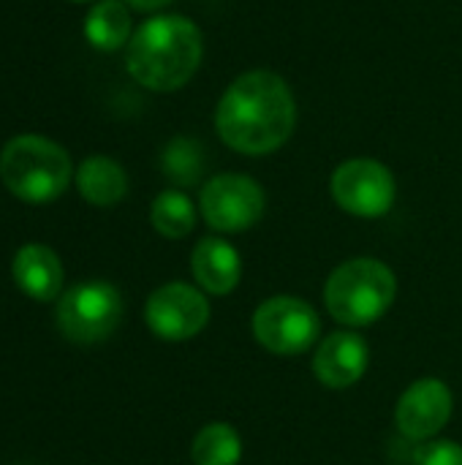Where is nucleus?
I'll use <instances>...</instances> for the list:
<instances>
[{"instance_id": "obj_1", "label": "nucleus", "mask_w": 462, "mask_h": 465, "mask_svg": "<svg viewBox=\"0 0 462 465\" xmlns=\"http://www.w3.org/2000/svg\"><path fill=\"white\" fill-rule=\"evenodd\" d=\"M297 128V101L289 82L275 71L240 74L215 106L221 142L242 155L280 150Z\"/></svg>"}, {"instance_id": "obj_2", "label": "nucleus", "mask_w": 462, "mask_h": 465, "mask_svg": "<svg viewBox=\"0 0 462 465\" xmlns=\"http://www.w3.org/2000/svg\"><path fill=\"white\" fill-rule=\"evenodd\" d=\"M204 57V38L193 19L161 14L139 25L125 46L128 74L147 90L172 93L185 87Z\"/></svg>"}, {"instance_id": "obj_3", "label": "nucleus", "mask_w": 462, "mask_h": 465, "mask_svg": "<svg viewBox=\"0 0 462 465\" xmlns=\"http://www.w3.org/2000/svg\"><path fill=\"white\" fill-rule=\"evenodd\" d=\"M398 297V278L381 259L359 256L335 267L324 283V308L346 327H368L387 316Z\"/></svg>"}, {"instance_id": "obj_4", "label": "nucleus", "mask_w": 462, "mask_h": 465, "mask_svg": "<svg viewBox=\"0 0 462 465\" xmlns=\"http://www.w3.org/2000/svg\"><path fill=\"white\" fill-rule=\"evenodd\" d=\"M74 166L68 153L35 134H22L0 150V180L19 202L49 204L60 199L71 183Z\"/></svg>"}, {"instance_id": "obj_5", "label": "nucleus", "mask_w": 462, "mask_h": 465, "mask_svg": "<svg viewBox=\"0 0 462 465\" xmlns=\"http://www.w3.org/2000/svg\"><path fill=\"white\" fill-rule=\"evenodd\" d=\"M253 338L275 357H300L321 338V319L300 297H270L253 313Z\"/></svg>"}, {"instance_id": "obj_6", "label": "nucleus", "mask_w": 462, "mask_h": 465, "mask_svg": "<svg viewBox=\"0 0 462 465\" xmlns=\"http://www.w3.org/2000/svg\"><path fill=\"white\" fill-rule=\"evenodd\" d=\"M123 322V297L106 281L76 283L60 294L57 327L74 343H101Z\"/></svg>"}, {"instance_id": "obj_7", "label": "nucleus", "mask_w": 462, "mask_h": 465, "mask_svg": "<svg viewBox=\"0 0 462 465\" xmlns=\"http://www.w3.org/2000/svg\"><path fill=\"white\" fill-rule=\"evenodd\" d=\"M264 207V188L253 177L237 172L210 177L199 193L202 218L207 221L210 229L221 234H240L253 229L261 221Z\"/></svg>"}, {"instance_id": "obj_8", "label": "nucleus", "mask_w": 462, "mask_h": 465, "mask_svg": "<svg viewBox=\"0 0 462 465\" xmlns=\"http://www.w3.org/2000/svg\"><path fill=\"white\" fill-rule=\"evenodd\" d=\"M335 204L357 218H381L398 199L395 174L376 158H349L329 180Z\"/></svg>"}, {"instance_id": "obj_9", "label": "nucleus", "mask_w": 462, "mask_h": 465, "mask_svg": "<svg viewBox=\"0 0 462 465\" xmlns=\"http://www.w3.org/2000/svg\"><path fill=\"white\" fill-rule=\"evenodd\" d=\"M144 322L150 332L169 343H182L196 338L210 322L207 297L182 281L158 286L144 305Z\"/></svg>"}, {"instance_id": "obj_10", "label": "nucleus", "mask_w": 462, "mask_h": 465, "mask_svg": "<svg viewBox=\"0 0 462 465\" xmlns=\"http://www.w3.org/2000/svg\"><path fill=\"white\" fill-rule=\"evenodd\" d=\"M455 398L452 390L441 379H419L414 381L398 401L395 425L408 441H433L452 420Z\"/></svg>"}, {"instance_id": "obj_11", "label": "nucleus", "mask_w": 462, "mask_h": 465, "mask_svg": "<svg viewBox=\"0 0 462 465\" xmlns=\"http://www.w3.org/2000/svg\"><path fill=\"white\" fill-rule=\"evenodd\" d=\"M370 365V346L362 335L351 330L329 332L313 357L316 379L329 390H349L354 387Z\"/></svg>"}, {"instance_id": "obj_12", "label": "nucleus", "mask_w": 462, "mask_h": 465, "mask_svg": "<svg viewBox=\"0 0 462 465\" xmlns=\"http://www.w3.org/2000/svg\"><path fill=\"white\" fill-rule=\"evenodd\" d=\"M11 278L25 297L52 302L63 292V262L49 245L27 242L14 253Z\"/></svg>"}, {"instance_id": "obj_13", "label": "nucleus", "mask_w": 462, "mask_h": 465, "mask_svg": "<svg viewBox=\"0 0 462 465\" xmlns=\"http://www.w3.org/2000/svg\"><path fill=\"white\" fill-rule=\"evenodd\" d=\"M191 272L202 292L226 297L242 278V259L223 237H202L191 253Z\"/></svg>"}, {"instance_id": "obj_14", "label": "nucleus", "mask_w": 462, "mask_h": 465, "mask_svg": "<svg viewBox=\"0 0 462 465\" xmlns=\"http://www.w3.org/2000/svg\"><path fill=\"white\" fill-rule=\"evenodd\" d=\"M76 188L82 199L93 207H114L128 193L125 169L106 155H90L76 172Z\"/></svg>"}, {"instance_id": "obj_15", "label": "nucleus", "mask_w": 462, "mask_h": 465, "mask_svg": "<svg viewBox=\"0 0 462 465\" xmlns=\"http://www.w3.org/2000/svg\"><path fill=\"white\" fill-rule=\"evenodd\" d=\"M84 35L101 52H117L128 46L133 27L125 0H98L84 19Z\"/></svg>"}, {"instance_id": "obj_16", "label": "nucleus", "mask_w": 462, "mask_h": 465, "mask_svg": "<svg viewBox=\"0 0 462 465\" xmlns=\"http://www.w3.org/2000/svg\"><path fill=\"white\" fill-rule=\"evenodd\" d=\"M150 223L152 229L166 237V240H182L193 232L196 226V204L191 202L188 193L169 188L152 199L150 207Z\"/></svg>"}, {"instance_id": "obj_17", "label": "nucleus", "mask_w": 462, "mask_h": 465, "mask_svg": "<svg viewBox=\"0 0 462 465\" xmlns=\"http://www.w3.org/2000/svg\"><path fill=\"white\" fill-rule=\"evenodd\" d=\"M193 465H237L242 460V439L229 422L204 425L191 447Z\"/></svg>"}, {"instance_id": "obj_18", "label": "nucleus", "mask_w": 462, "mask_h": 465, "mask_svg": "<svg viewBox=\"0 0 462 465\" xmlns=\"http://www.w3.org/2000/svg\"><path fill=\"white\" fill-rule=\"evenodd\" d=\"M204 166H207V158H204V147L191 139V136H174L163 153H161V169L163 174L180 185V188H191L202 180L204 174Z\"/></svg>"}, {"instance_id": "obj_19", "label": "nucleus", "mask_w": 462, "mask_h": 465, "mask_svg": "<svg viewBox=\"0 0 462 465\" xmlns=\"http://www.w3.org/2000/svg\"><path fill=\"white\" fill-rule=\"evenodd\" d=\"M417 465H462V447L457 441H447V439H433L419 444L417 455H414Z\"/></svg>"}, {"instance_id": "obj_20", "label": "nucleus", "mask_w": 462, "mask_h": 465, "mask_svg": "<svg viewBox=\"0 0 462 465\" xmlns=\"http://www.w3.org/2000/svg\"><path fill=\"white\" fill-rule=\"evenodd\" d=\"M172 0H125V5L128 8H133V11H142V14H152V11H161V8H166Z\"/></svg>"}, {"instance_id": "obj_21", "label": "nucleus", "mask_w": 462, "mask_h": 465, "mask_svg": "<svg viewBox=\"0 0 462 465\" xmlns=\"http://www.w3.org/2000/svg\"><path fill=\"white\" fill-rule=\"evenodd\" d=\"M71 3H87V0H71Z\"/></svg>"}]
</instances>
